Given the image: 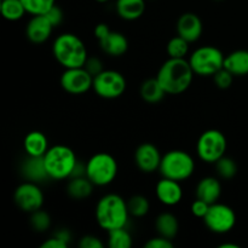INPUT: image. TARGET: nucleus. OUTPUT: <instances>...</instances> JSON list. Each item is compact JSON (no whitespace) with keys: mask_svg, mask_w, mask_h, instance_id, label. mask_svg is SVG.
<instances>
[{"mask_svg":"<svg viewBox=\"0 0 248 248\" xmlns=\"http://www.w3.org/2000/svg\"><path fill=\"white\" fill-rule=\"evenodd\" d=\"M194 75L195 73L188 60L170 57L160 67L156 79L166 94H181L190 87Z\"/></svg>","mask_w":248,"mask_h":248,"instance_id":"nucleus-1","label":"nucleus"},{"mask_svg":"<svg viewBox=\"0 0 248 248\" xmlns=\"http://www.w3.org/2000/svg\"><path fill=\"white\" fill-rule=\"evenodd\" d=\"M97 224L106 232L125 228L128 223L127 201L118 194H107L102 196L96 206Z\"/></svg>","mask_w":248,"mask_h":248,"instance_id":"nucleus-2","label":"nucleus"},{"mask_svg":"<svg viewBox=\"0 0 248 248\" xmlns=\"http://www.w3.org/2000/svg\"><path fill=\"white\" fill-rule=\"evenodd\" d=\"M52 53L64 69L84 67L89 58L84 41L73 33L60 34L52 44Z\"/></svg>","mask_w":248,"mask_h":248,"instance_id":"nucleus-3","label":"nucleus"},{"mask_svg":"<svg viewBox=\"0 0 248 248\" xmlns=\"http://www.w3.org/2000/svg\"><path fill=\"white\" fill-rule=\"evenodd\" d=\"M44 162L50 179L63 181L70 178L78 162V157L74 150L68 145L56 144L48 148L44 155Z\"/></svg>","mask_w":248,"mask_h":248,"instance_id":"nucleus-4","label":"nucleus"},{"mask_svg":"<svg viewBox=\"0 0 248 248\" xmlns=\"http://www.w3.org/2000/svg\"><path fill=\"white\" fill-rule=\"evenodd\" d=\"M194 171H195V161L189 153L174 149L162 155L159 172L165 178L183 182L190 178Z\"/></svg>","mask_w":248,"mask_h":248,"instance_id":"nucleus-5","label":"nucleus"},{"mask_svg":"<svg viewBox=\"0 0 248 248\" xmlns=\"http://www.w3.org/2000/svg\"><path fill=\"white\" fill-rule=\"evenodd\" d=\"M118 161L108 153H97L86 162V177L94 186H107L118 176Z\"/></svg>","mask_w":248,"mask_h":248,"instance_id":"nucleus-6","label":"nucleus"},{"mask_svg":"<svg viewBox=\"0 0 248 248\" xmlns=\"http://www.w3.org/2000/svg\"><path fill=\"white\" fill-rule=\"evenodd\" d=\"M224 53L218 47L205 45L196 48L189 57L194 73L200 77H213L224 67Z\"/></svg>","mask_w":248,"mask_h":248,"instance_id":"nucleus-7","label":"nucleus"},{"mask_svg":"<svg viewBox=\"0 0 248 248\" xmlns=\"http://www.w3.org/2000/svg\"><path fill=\"white\" fill-rule=\"evenodd\" d=\"M228 148L227 137L219 130H207L202 132L196 143V153L206 164H216L225 155Z\"/></svg>","mask_w":248,"mask_h":248,"instance_id":"nucleus-8","label":"nucleus"},{"mask_svg":"<svg viewBox=\"0 0 248 248\" xmlns=\"http://www.w3.org/2000/svg\"><path fill=\"white\" fill-rule=\"evenodd\" d=\"M127 87L125 77L118 70L104 69L93 78V90L97 96L104 99H115L123 96Z\"/></svg>","mask_w":248,"mask_h":248,"instance_id":"nucleus-9","label":"nucleus"},{"mask_svg":"<svg viewBox=\"0 0 248 248\" xmlns=\"http://www.w3.org/2000/svg\"><path fill=\"white\" fill-rule=\"evenodd\" d=\"M207 229L215 234H227L236 224V215L230 206L216 202L210 206L207 215L203 217Z\"/></svg>","mask_w":248,"mask_h":248,"instance_id":"nucleus-10","label":"nucleus"},{"mask_svg":"<svg viewBox=\"0 0 248 248\" xmlns=\"http://www.w3.org/2000/svg\"><path fill=\"white\" fill-rule=\"evenodd\" d=\"M14 200L19 210L26 213H33L43 207L45 198L38 183L26 181L16 188Z\"/></svg>","mask_w":248,"mask_h":248,"instance_id":"nucleus-11","label":"nucleus"},{"mask_svg":"<svg viewBox=\"0 0 248 248\" xmlns=\"http://www.w3.org/2000/svg\"><path fill=\"white\" fill-rule=\"evenodd\" d=\"M61 86L70 94H84L93 87V77L84 67L67 68L61 75Z\"/></svg>","mask_w":248,"mask_h":248,"instance_id":"nucleus-12","label":"nucleus"},{"mask_svg":"<svg viewBox=\"0 0 248 248\" xmlns=\"http://www.w3.org/2000/svg\"><path fill=\"white\" fill-rule=\"evenodd\" d=\"M162 155L152 143H143L136 149L135 162L143 173H153L157 171L161 164Z\"/></svg>","mask_w":248,"mask_h":248,"instance_id":"nucleus-13","label":"nucleus"},{"mask_svg":"<svg viewBox=\"0 0 248 248\" xmlns=\"http://www.w3.org/2000/svg\"><path fill=\"white\" fill-rule=\"evenodd\" d=\"M203 24L200 17L193 12H186L177 21V33L189 44L196 43L201 38Z\"/></svg>","mask_w":248,"mask_h":248,"instance_id":"nucleus-14","label":"nucleus"},{"mask_svg":"<svg viewBox=\"0 0 248 248\" xmlns=\"http://www.w3.org/2000/svg\"><path fill=\"white\" fill-rule=\"evenodd\" d=\"M55 27L45 15H35L29 19L26 27V35L31 43L43 44L48 40Z\"/></svg>","mask_w":248,"mask_h":248,"instance_id":"nucleus-15","label":"nucleus"},{"mask_svg":"<svg viewBox=\"0 0 248 248\" xmlns=\"http://www.w3.org/2000/svg\"><path fill=\"white\" fill-rule=\"evenodd\" d=\"M155 194H156L157 200L165 206H176L183 199V189L181 186V182L165 178V177H162V179L157 182L155 186Z\"/></svg>","mask_w":248,"mask_h":248,"instance_id":"nucleus-16","label":"nucleus"},{"mask_svg":"<svg viewBox=\"0 0 248 248\" xmlns=\"http://www.w3.org/2000/svg\"><path fill=\"white\" fill-rule=\"evenodd\" d=\"M98 41L102 51L111 57H120V56L125 55L128 50L127 38L125 34L120 33V31H114L110 29V31L106 36L99 39Z\"/></svg>","mask_w":248,"mask_h":248,"instance_id":"nucleus-17","label":"nucleus"},{"mask_svg":"<svg viewBox=\"0 0 248 248\" xmlns=\"http://www.w3.org/2000/svg\"><path fill=\"white\" fill-rule=\"evenodd\" d=\"M21 173L26 181L35 182V183L50 179L44 162V156H27L22 164Z\"/></svg>","mask_w":248,"mask_h":248,"instance_id":"nucleus-18","label":"nucleus"},{"mask_svg":"<svg viewBox=\"0 0 248 248\" xmlns=\"http://www.w3.org/2000/svg\"><path fill=\"white\" fill-rule=\"evenodd\" d=\"M196 199L212 203L218 202L222 195V184L215 177H205L196 186Z\"/></svg>","mask_w":248,"mask_h":248,"instance_id":"nucleus-19","label":"nucleus"},{"mask_svg":"<svg viewBox=\"0 0 248 248\" xmlns=\"http://www.w3.org/2000/svg\"><path fill=\"white\" fill-rule=\"evenodd\" d=\"M23 148L27 156H44L48 150V140L40 131H31L24 137Z\"/></svg>","mask_w":248,"mask_h":248,"instance_id":"nucleus-20","label":"nucleus"},{"mask_svg":"<svg viewBox=\"0 0 248 248\" xmlns=\"http://www.w3.org/2000/svg\"><path fill=\"white\" fill-rule=\"evenodd\" d=\"M93 188L94 184L86 176L72 177L67 184V194L73 200H85L92 195Z\"/></svg>","mask_w":248,"mask_h":248,"instance_id":"nucleus-21","label":"nucleus"},{"mask_svg":"<svg viewBox=\"0 0 248 248\" xmlns=\"http://www.w3.org/2000/svg\"><path fill=\"white\" fill-rule=\"evenodd\" d=\"M224 68L234 77H245L248 74V51L236 50L224 58Z\"/></svg>","mask_w":248,"mask_h":248,"instance_id":"nucleus-22","label":"nucleus"},{"mask_svg":"<svg viewBox=\"0 0 248 248\" xmlns=\"http://www.w3.org/2000/svg\"><path fill=\"white\" fill-rule=\"evenodd\" d=\"M116 12L125 21H136L145 12V0H116Z\"/></svg>","mask_w":248,"mask_h":248,"instance_id":"nucleus-23","label":"nucleus"},{"mask_svg":"<svg viewBox=\"0 0 248 248\" xmlns=\"http://www.w3.org/2000/svg\"><path fill=\"white\" fill-rule=\"evenodd\" d=\"M155 229L160 236L173 240L179 230L178 219H177L176 216L170 212L161 213V215L157 216L156 220H155Z\"/></svg>","mask_w":248,"mask_h":248,"instance_id":"nucleus-24","label":"nucleus"},{"mask_svg":"<svg viewBox=\"0 0 248 248\" xmlns=\"http://www.w3.org/2000/svg\"><path fill=\"white\" fill-rule=\"evenodd\" d=\"M140 94L143 101L147 102V103L156 104L164 99L166 92H165V90L160 85L159 80L155 77L147 79L145 81L142 82L140 89Z\"/></svg>","mask_w":248,"mask_h":248,"instance_id":"nucleus-25","label":"nucleus"},{"mask_svg":"<svg viewBox=\"0 0 248 248\" xmlns=\"http://www.w3.org/2000/svg\"><path fill=\"white\" fill-rule=\"evenodd\" d=\"M0 9L2 17L10 22L19 21L27 14L26 7L21 0H1Z\"/></svg>","mask_w":248,"mask_h":248,"instance_id":"nucleus-26","label":"nucleus"},{"mask_svg":"<svg viewBox=\"0 0 248 248\" xmlns=\"http://www.w3.org/2000/svg\"><path fill=\"white\" fill-rule=\"evenodd\" d=\"M132 244V236L126 227L109 232L108 246L110 248H131Z\"/></svg>","mask_w":248,"mask_h":248,"instance_id":"nucleus-27","label":"nucleus"},{"mask_svg":"<svg viewBox=\"0 0 248 248\" xmlns=\"http://www.w3.org/2000/svg\"><path fill=\"white\" fill-rule=\"evenodd\" d=\"M128 212L132 217L142 218L148 215L150 210V203L145 196L143 195H133L127 200Z\"/></svg>","mask_w":248,"mask_h":248,"instance_id":"nucleus-28","label":"nucleus"},{"mask_svg":"<svg viewBox=\"0 0 248 248\" xmlns=\"http://www.w3.org/2000/svg\"><path fill=\"white\" fill-rule=\"evenodd\" d=\"M166 50L171 58H186L189 52V43L182 36L177 35L167 43Z\"/></svg>","mask_w":248,"mask_h":248,"instance_id":"nucleus-29","label":"nucleus"},{"mask_svg":"<svg viewBox=\"0 0 248 248\" xmlns=\"http://www.w3.org/2000/svg\"><path fill=\"white\" fill-rule=\"evenodd\" d=\"M216 170L220 178L223 179H232L236 176L237 173V165L232 157L223 156L216 162Z\"/></svg>","mask_w":248,"mask_h":248,"instance_id":"nucleus-30","label":"nucleus"},{"mask_svg":"<svg viewBox=\"0 0 248 248\" xmlns=\"http://www.w3.org/2000/svg\"><path fill=\"white\" fill-rule=\"evenodd\" d=\"M27 10V14L31 16L35 15H44L56 5V0H21Z\"/></svg>","mask_w":248,"mask_h":248,"instance_id":"nucleus-31","label":"nucleus"},{"mask_svg":"<svg viewBox=\"0 0 248 248\" xmlns=\"http://www.w3.org/2000/svg\"><path fill=\"white\" fill-rule=\"evenodd\" d=\"M29 222H31V228L35 232H45L51 227V216L46 211L40 208V210L31 213V219H29Z\"/></svg>","mask_w":248,"mask_h":248,"instance_id":"nucleus-32","label":"nucleus"},{"mask_svg":"<svg viewBox=\"0 0 248 248\" xmlns=\"http://www.w3.org/2000/svg\"><path fill=\"white\" fill-rule=\"evenodd\" d=\"M213 81H215L216 86L220 90H227L229 89L232 85L234 81V75L229 72L228 69H225L224 67L220 70H218L215 75H213Z\"/></svg>","mask_w":248,"mask_h":248,"instance_id":"nucleus-33","label":"nucleus"},{"mask_svg":"<svg viewBox=\"0 0 248 248\" xmlns=\"http://www.w3.org/2000/svg\"><path fill=\"white\" fill-rule=\"evenodd\" d=\"M84 68L93 78L104 70L103 62H102V61L99 60L98 57H89V58H87L86 63H85V65H84Z\"/></svg>","mask_w":248,"mask_h":248,"instance_id":"nucleus-34","label":"nucleus"},{"mask_svg":"<svg viewBox=\"0 0 248 248\" xmlns=\"http://www.w3.org/2000/svg\"><path fill=\"white\" fill-rule=\"evenodd\" d=\"M44 15L50 19V22L52 23L53 27L60 26V24L63 22V17H64V14H63L62 9H61L58 5H53V6Z\"/></svg>","mask_w":248,"mask_h":248,"instance_id":"nucleus-35","label":"nucleus"},{"mask_svg":"<svg viewBox=\"0 0 248 248\" xmlns=\"http://www.w3.org/2000/svg\"><path fill=\"white\" fill-rule=\"evenodd\" d=\"M173 246L174 245L172 242V240L166 239L164 236H160V235L157 237L150 239L144 245L145 248H173Z\"/></svg>","mask_w":248,"mask_h":248,"instance_id":"nucleus-36","label":"nucleus"},{"mask_svg":"<svg viewBox=\"0 0 248 248\" xmlns=\"http://www.w3.org/2000/svg\"><path fill=\"white\" fill-rule=\"evenodd\" d=\"M210 203L205 202V201L196 199L193 203H191V213L198 218H203L207 215L208 210H210Z\"/></svg>","mask_w":248,"mask_h":248,"instance_id":"nucleus-37","label":"nucleus"},{"mask_svg":"<svg viewBox=\"0 0 248 248\" xmlns=\"http://www.w3.org/2000/svg\"><path fill=\"white\" fill-rule=\"evenodd\" d=\"M80 248H103L104 244L94 235H85L79 241Z\"/></svg>","mask_w":248,"mask_h":248,"instance_id":"nucleus-38","label":"nucleus"},{"mask_svg":"<svg viewBox=\"0 0 248 248\" xmlns=\"http://www.w3.org/2000/svg\"><path fill=\"white\" fill-rule=\"evenodd\" d=\"M68 244H65L64 241H62L58 237L52 236L51 239L46 240L45 242L40 245V248H67Z\"/></svg>","mask_w":248,"mask_h":248,"instance_id":"nucleus-39","label":"nucleus"},{"mask_svg":"<svg viewBox=\"0 0 248 248\" xmlns=\"http://www.w3.org/2000/svg\"><path fill=\"white\" fill-rule=\"evenodd\" d=\"M109 31H110V28H109L108 24L99 23V24H97L96 27H94L93 33H94V36H96V38L99 40V39H102L103 36H106L107 34L109 33Z\"/></svg>","mask_w":248,"mask_h":248,"instance_id":"nucleus-40","label":"nucleus"},{"mask_svg":"<svg viewBox=\"0 0 248 248\" xmlns=\"http://www.w3.org/2000/svg\"><path fill=\"white\" fill-rule=\"evenodd\" d=\"M53 236L58 237V239H61L62 241H64L65 244H68V245H69V242L72 241V234H70L69 230L65 229V228L57 230V232H55V235H53Z\"/></svg>","mask_w":248,"mask_h":248,"instance_id":"nucleus-41","label":"nucleus"},{"mask_svg":"<svg viewBox=\"0 0 248 248\" xmlns=\"http://www.w3.org/2000/svg\"><path fill=\"white\" fill-rule=\"evenodd\" d=\"M219 248H239V246L234 244H222Z\"/></svg>","mask_w":248,"mask_h":248,"instance_id":"nucleus-42","label":"nucleus"},{"mask_svg":"<svg viewBox=\"0 0 248 248\" xmlns=\"http://www.w3.org/2000/svg\"><path fill=\"white\" fill-rule=\"evenodd\" d=\"M97 2H99V4H104V2H108L109 0H96Z\"/></svg>","mask_w":248,"mask_h":248,"instance_id":"nucleus-43","label":"nucleus"},{"mask_svg":"<svg viewBox=\"0 0 248 248\" xmlns=\"http://www.w3.org/2000/svg\"><path fill=\"white\" fill-rule=\"evenodd\" d=\"M217 1H222V0H217Z\"/></svg>","mask_w":248,"mask_h":248,"instance_id":"nucleus-44","label":"nucleus"}]
</instances>
